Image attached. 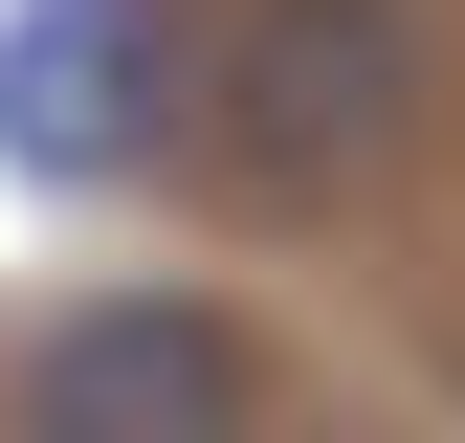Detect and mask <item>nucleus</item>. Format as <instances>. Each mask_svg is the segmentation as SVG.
Segmentation results:
<instances>
[{
  "label": "nucleus",
  "instance_id": "2",
  "mask_svg": "<svg viewBox=\"0 0 465 443\" xmlns=\"http://www.w3.org/2000/svg\"><path fill=\"white\" fill-rule=\"evenodd\" d=\"M23 421H67V443H222L244 421V332H222L200 289H111V310L45 332Z\"/></svg>",
  "mask_w": 465,
  "mask_h": 443
},
{
  "label": "nucleus",
  "instance_id": "1",
  "mask_svg": "<svg viewBox=\"0 0 465 443\" xmlns=\"http://www.w3.org/2000/svg\"><path fill=\"white\" fill-rule=\"evenodd\" d=\"M399 89H421V23L399 0H266L244 67H222V133H244V178H355L399 133Z\"/></svg>",
  "mask_w": 465,
  "mask_h": 443
},
{
  "label": "nucleus",
  "instance_id": "3",
  "mask_svg": "<svg viewBox=\"0 0 465 443\" xmlns=\"http://www.w3.org/2000/svg\"><path fill=\"white\" fill-rule=\"evenodd\" d=\"M155 155V0H23L0 23V178H134Z\"/></svg>",
  "mask_w": 465,
  "mask_h": 443
}]
</instances>
